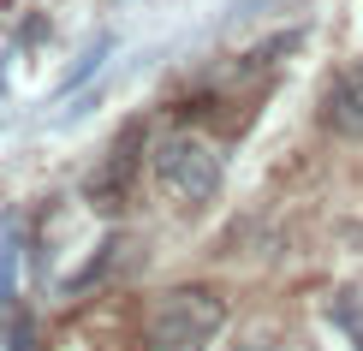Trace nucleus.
Returning a JSON list of instances; mask_svg holds the SVG:
<instances>
[{
	"mask_svg": "<svg viewBox=\"0 0 363 351\" xmlns=\"http://www.w3.org/2000/svg\"><path fill=\"white\" fill-rule=\"evenodd\" d=\"M220 322H226V303L215 286H173L155 298L138 351H208Z\"/></svg>",
	"mask_w": 363,
	"mask_h": 351,
	"instance_id": "obj_1",
	"label": "nucleus"
},
{
	"mask_svg": "<svg viewBox=\"0 0 363 351\" xmlns=\"http://www.w3.org/2000/svg\"><path fill=\"white\" fill-rule=\"evenodd\" d=\"M155 185L179 208H203V203H215V191H220V155L203 137L173 131V137L155 143Z\"/></svg>",
	"mask_w": 363,
	"mask_h": 351,
	"instance_id": "obj_2",
	"label": "nucleus"
},
{
	"mask_svg": "<svg viewBox=\"0 0 363 351\" xmlns=\"http://www.w3.org/2000/svg\"><path fill=\"white\" fill-rule=\"evenodd\" d=\"M138 167H143V126H125L119 131V143L108 149V161L89 173V208H101V215H113L119 203H125V191H131V179H138Z\"/></svg>",
	"mask_w": 363,
	"mask_h": 351,
	"instance_id": "obj_3",
	"label": "nucleus"
},
{
	"mask_svg": "<svg viewBox=\"0 0 363 351\" xmlns=\"http://www.w3.org/2000/svg\"><path fill=\"white\" fill-rule=\"evenodd\" d=\"M322 119H328V126H334L340 137H363V66H352L334 89H328Z\"/></svg>",
	"mask_w": 363,
	"mask_h": 351,
	"instance_id": "obj_4",
	"label": "nucleus"
},
{
	"mask_svg": "<svg viewBox=\"0 0 363 351\" xmlns=\"http://www.w3.org/2000/svg\"><path fill=\"white\" fill-rule=\"evenodd\" d=\"M256 351H274V345H256Z\"/></svg>",
	"mask_w": 363,
	"mask_h": 351,
	"instance_id": "obj_5",
	"label": "nucleus"
}]
</instances>
